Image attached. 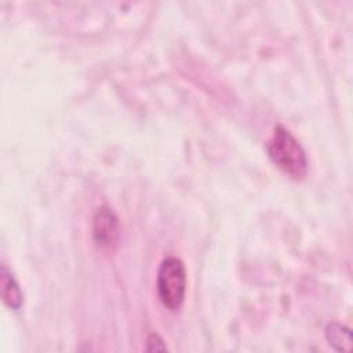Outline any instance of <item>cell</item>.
Returning <instances> with one entry per match:
<instances>
[{
	"mask_svg": "<svg viewBox=\"0 0 353 353\" xmlns=\"http://www.w3.org/2000/svg\"><path fill=\"white\" fill-rule=\"evenodd\" d=\"M94 240L101 248H112L119 240V219L112 208L102 205L94 215Z\"/></svg>",
	"mask_w": 353,
	"mask_h": 353,
	"instance_id": "3957f363",
	"label": "cell"
},
{
	"mask_svg": "<svg viewBox=\"0 0 353 353\" xmlns=\"http://www.w3.org/2000/svg\"><path fill=\"white\" fill-rule=\"evenodd\" d=\"M165 349H167V346L164 345L163 339L157 334H150L148 336L146 350H149V352H160V350H165Z\"/></svg>",
	"mask_w": 353,
	"mask_h": 353,
	"instance_id": "8992f818",
	"label": "cell"
},
{
	"mask_svg": "<svg viewBox=\"0 0 353 353\" xmlns=\"http://www.w3.org/2000/svg\"><path fill=\"white\" fill-rule=\"evenodd\" d=\"M266 152L270 160L287 175L302 179L307 174V157L298 139L281 124H277L268 139Z\"/></svg>",
	"mask_w": 353,
	"mask_h": 353,
	"instance_id": "6da1fadb",
	"label": "cell"
},
{
	"mask_svg": "<svg viewBox=\"0 0 353 353\" xmlns=\"http://www.w3.org/2000/svg\"><path fill=\"white\" fill-rule=\"evenodd\" d=\"M0 294L3 302L12 310L21 309L23 303V294L19 288V284L3 263L0 270Z\"/></svg>",
	"mask_w": 353,
	"mask_h": 353,
	"instance_id": "277c9868",
	"label": "cell"
},
{
	"mask_svg": "<svg viewBox=\"0 0 353 353\" xmlns=\"http://www.w3.org/2000/svg\"><path fill=\"white\" fill-rule=\"evenodd\" d=\"M156 285L160 302L172 312L179 310L186 294V270L183 262L175 256L163 259L157 270Z\"/></svg>",
	"mask_w": 353,
	"mask_h": 353,
	"instance_id": "7a4b0ae2",
	"label": "cell"
},
{
	"mask_svg": "<svg viewBox=\"0 0 353 353\" xmlns=\"http://www.w3.org/2000/svg\"><path fill=\"white\" fill-rule=\"evenodd\" d=\"M325 336L328 343L339 352H350L352 349V332L345 325L331 323L325 328Z\"/></svg>",
	"mask_w": 353,
	"mask_h": 353,
	"instance_id": "5b68a950",
	"label": "cell"
}]
</instances>
